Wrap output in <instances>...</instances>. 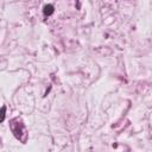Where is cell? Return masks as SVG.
<instances>
[{
    "mask_svg": "<svg viewBox=\"0 0 152 152\" xmlns=\"http://www.w3.org/2000/svg\"><path fill=\"white\" fill-rule=\"evenodd\" d=\"M5 119V107H3V114H1V121H4Z\"/></svg>",
    "mask_w": 152,
    "mask_h": 152,
    "instance_id": "7a4b0ae2",
    "label": "cell"
},
{
    "mask_svg": "<svg viewBox=\"0 0 152 152\" xmlns=\"http://www.w3.org/2000/svg\"><path fill=\"white\" fill-rule=\"evenodd\" d=\"M54 12V6L52 5H46L44 6V14L45 15H50Z\"/></svg>",
    "mask_w": 152,
    "mask_h": 152,
    "instance_id": "6da1fadb",
    "label": "cell"
}]
</instances>
